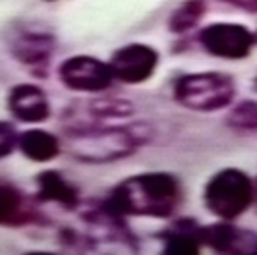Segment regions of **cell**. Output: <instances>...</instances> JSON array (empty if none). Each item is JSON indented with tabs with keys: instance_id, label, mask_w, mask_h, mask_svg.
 Listing matches in <instances>:
<instances>
[{
	"instance_id": "1",
	"label": "cell",
	"mask_w": 257,
	"mask_h": 255,
	"mask_svg": "<svg viewBox=\"0 0 257 255\" xmlns=\"http://www.w3.org/2000/svg\"><path fill=\"white\" fill-rule=\"evenodd\" d=\"M180 203L178 180L165 172L140 174L116 186L106 209L118 215L136 217H170Z\"/></svg>"
},
{
	"instance_id": "2",
	"label": "cell",
	"mask_w": 257,
	"mask_h": 255,
	"mask_svg": "<svg viewBox=\"0 0 257 255\" xmlns=\"http://www.w3.org/2000/svg\"><path fill=\"white\" fill-rule=\"evenodd\" d=\"M255 197V186L249 176L236 170L226 168L217 172L209 180L205 188L207 209L222 220H232L245 213Z\"/></svg>"
},
{
	"instance_id": "3",
	"label": "cell",
	"mask_w": 257,
	"mask_h": 255,
	"mask_svg": "<svg viewBox=\"0 0 257 255\" xmlns=\"http://www.w3.org/2000/svg\"><path fill=\"white\" fill-rule=\"evenodd\" d=\"M174 97L180 104L192 110H220L234 99V81L230 76L217 72L188 74L176 81Z\"/></svg>"
},
{
	"instance_id": "4",
	"label": "cell",
	"mask_w": 257,
	"mask_h": 255,
	"mask_svg": "<svg viewBox=\"0 0 257 255\" xmlns=\"http://www.w3.org/2000/svg\"><path fill=\"white\" fill-rule=\"evenodd\" d=\"M145 140V132L140 126L103 128L97 132H83L76 136L74 155L85 161H114L132 153Z\"/></svg>"
},
{
	"instance_id": "5",
	"label": "cell",
	"mask_w": 257,
	"mask_h": 255,
	"mask_svg": "<svg viewBox=\"0 0 257 255\" xmlns=\"http://www.w3.org/2000/svg\"><path fill=\"white\" fill-rule=\"evenodd\" d=\"M199 41L209 54L219 58L238 60L249 54L253 47V33L236 24H213L199 33Z\"/></svg>"
},
{
	"instance_id": "6",
	"label": "cell",
	"mask_w": 257,
	"mask_h": 255,
	"mask_svg": "<svg viewBox=\"0 0 257 255\" xmlns=\"http://www.w3.org/2000/svg\"><path fill=\"white\" fill-rule=\"evenodd\" d=\"M58 76L66 87L76 91H103L114 79L110 66L91 56H74L62 62Z\"/></svg>"
},
{
	"instance_id": "7",
	"label": "cell",
	"mask_w": 257,
	"mask_h": 255,
	"mask_svg": "<svg viewBox=\"0 0 257 255\" xmlns=\"http://www.w3.org/2000/svg\"><path fill=\"white\" fill-rule=\"evenodd\" d=\"M157 60L159 56L155 49L136 43L116 51L108 66L114 79L126 81V83H142L153 76Z\"/></svg>"
},
{
	"instance_id": "8",
	"label": "cell",
	"mask_w": 257,
	"mask_h": 255,
	"mask_svg": "<svg viewBox=\"0 0 257 255\" xmlns=\"http://www.w3.org/2000/svg\"><path fill=\"white\" fill-rule=\"evenodd\" d=\"M199 240L220 253H257V234L236 228L228 222L199 228Z\"/></svg>"
},
{
	"instance_id": "9",
	"label": "cell",
	"mask_w": 257,
	"mask_h": 255,
	"mask_svg": "<svg viewBox=\"0 0 257 255\" xmlns=\"http://www.w3.org/2000/svg\"><path fill=\"white\" fill-rule=\"evenodd\" d=\"M8 106L16 118L24 122H43L49 118V101L45 91L35 85L14 87L8 99Z\"/></svg>"
},
{
	"instance_id": "10",
	"label": "cell",
	"mask_w": 257,
	"mask_h": 255,
	"mask_svg": "<svg viewBox=\"0 0 257 255\" xmlns=\"http://www.w3.org/2000/svg\"><path fill=\"white\" fill-rule=\"evenodd\" d=\"M18 145L27 159L37 161V163L51 161L60 151L58 140L52 134L43 132V130H29L26 134H22L18 138Z\"/></svg>"
},
{
	"instance_id": "11",
	"label": "cell",
	"mask_w": 257,
	"mask_h": 255,
	"mask_svg": "<svg viewBox=\"0 0 257 255\" xmlns=\"http://www.w3.org/2000/svg\"><path fill=\"white\" fill-rule=\"evenodd\" d=\"M37 186H39V197L43 201H52V203L62 205V207H76L77 191L58 172L49 170V172L39 174Z\"/></svg>"
},
{
	"instance_id": "12",
	"label": "cell",
	"mask_w": 257,
	"mask_h": 255,
	"mask_svg": "<svg viewBox=\"0 0 257 255\" xmlns=\"http://www.w3.org/2000/svg\"><path fill=\"white\" fill-rule=\"evenodd\" d=\"M54 49V41L49 35H24L16 45V56L26 64H45Z\"/></svg>"
},
{
	"instance_id": "13",
	"label": "cell",
	"mask_w": 257,
	"mask_h": 255,
	"mask_svg": "<svg viewBox=\"0 0 257 255\" xmlns=\"http://www.w3.org/2000/svg\"><path fill=\"white\" fill-rule=\"evenodd\" d=\"M199 228H193L186 222H178L167 234L165 251L167 253H197L199 249Z\"/></svg>"
},
{
	"instance_id": "14",
	"label": "cell",
	"mask_w": 257,
	"mask_h": 255,
	"mask_svg": "<svg viewBox=\"0 0 257 255\" xmlns=\"http://www.w3.org/2000/svg\"><path fill=\"white\" fill-rule=\"evenodd\" d=\"M205 14V0H186L172 12L168 27L172 33H186L201 20Z\"/></svg>"
},
{
	"instance_id": "15",
	"label": "cell",
	"mask_w": 257,
	"mask_h": 255,
	"mask_svg": "<svg viewBox=\"0 0 257 255\" xmlns=\"http://www.w3.org/2000/svg\"><path fill=\"white\" fill-rule=\"evenodd\" d=\"M26 217V205L20 195V191L0 184V224H18Z\"/></svg>"
},
{
	"instance_id": "16",
	"label": "cell",
	"mask_w": 257,
	"mask_h": 255,
	"mask_svg": "<svg viewBox=\"0 0 257 255\" xmlns=\"http://www.w3.org/2000/svg\"><path fill=\"white\" fill-rule=\"evenodd\" d=\"M228 126L238 132H257V102L242 101L228 114Z\"/></svg>"
},
{
	"instance_id": "17",
	"label": "cell",
	"mask_w": 257,
	"mask_h": 255,
	"mask_svg": "<svg viewBox=\"0 0 257 255\" xmlns=\"http://www.w3.org/2000/svg\"><path fill=\"white\" fill-rule=\"evenodd\" d=\"M16 145H18L16 128L8 122H0V159L12 153Z\"/></svg>"
},
{
	"instance_id": "18",
	"label": "cell",
	"mask_w": 257,
	"mask_h": 255,
	"mask_svg": "<svg viewBox=\"0 0 257 255\" xmlns=\"http://www.w3.org/2000/svg\"><path fill=\"white\" fill-rule=\"evenodd\" d=\"M222 2H228L236 8L245 10V12H257V0H222Z\"/></svg>"
},
{
	"instance_id": "19",
	"label": "cell",
	"mask_w": 257,
	"mask_h": 255,
	"mask_svg": "<svg viewBox=\"0 0 257 255\" xmlns=\"http://www.w3.org/2000/svg\"><path fill=\"white\" fill-rule=\"evenodd\" d=\"M253 41H255V43H257V31H255V33H253Z\"/></svg>"
},
{
	"instance_id": "20",
	"label": "cell",
	"mask_w": 257,
	"mask_h": 255,
	"mask_svg": "<svg viewBox=\"0 0 257 255\" xmlns=\"http://www.w3.org/2000/svg\"><path fill=\"white\" fill-rule=\"evenodd\" d=\"M255 91H257V77H255Z\"/></svg>"
},
{
	"instance_id": "21",
	"label": "cell",
	"mask_w": 257,
	"mask_h": 255,
	"mask_svg": "<svg viewBox=\"0 0 257 255\" xmlns=\"http://www.w3.org/2000/svg\"><path fill=\"white\" fill-rule=\"evenodd\" d=\"M255 195H257V186H255Z\"/></svg>"
}]
</instances>
